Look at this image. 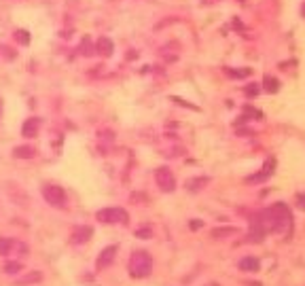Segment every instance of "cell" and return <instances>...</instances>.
<instances>
[{"label":"cell","instance_id":"5bb4252c","mask_svg":"<svg viewBox=\"0 0 305 286\" xmlns=\"http://www.w3.org/2000/svg\"><path fill=\"white\" fill-rule=\"evenodd\" d=\"M96 51H98V53H102L104 57H110V55H112V51H114L112 40H110V38H106V36H102V38L98 40V47H96Z\"/></svg>","mask_w":305,"mask_h":286},{"label":"cell","instance_id":"ac0fdd59","mask_svg":"<svg viewBox=\"0 0 305 286\" xmlns=\"http://www.w3.org/2000/svg\"><path fill=\"white\" fill-rule=\"evenodd\" d=\"M79 51H81V55H91L96 49L91 47V40L89 38H85L83 42H81V47H79Z\"/></svg>","mask_w":305,"mask_h":286},{"label":"cell","instance_id":"3957f363","mask_svg":"<svg viewBox=\"0 0 305 286\" xmlns=\"http://www.w3.org/2000/svg\"><path fill=\"white\" fill-rule=\"evenodd\" d=\"M96 219L100 223H104V225H117V223L127 225L129 214L123 208H102V210L96 212Z\"/></svg>","mask_w":305,"mask_h":286},{"label":"cell","instance_id":"603a6c76","mask_svg":"<svg viewBox=\"0 0 305 286\" xmlns=\"http://www.w3.org/2000/svg\"><path fill=\"white\" fill-rule=\"evenodd\" d=\"M199 227H201V223H197V221L191 223V229H199Z\"/></svg>","mask_w":305,"mask_h":286},{"label":"cell","instance_id":"9a60e30c","mask_svg":"<svg viewBox=\"0 0 305 286\" xmlns=\"http://www.w3.org/2000/svg\"><path fill=\"white\" fill-rule=\"evenodd\" d=\"M208 182H210V178H208V176H197V178L186 180V189H189V191H199V189L206 187Z\"/></svg>","mask_w":305,"mask_h":286},{"label":"cell","instance_id":"e0dca14e","mask_svg":"<svg viewBox=\"0 0 305 286\" xmlns=\"http://www.w3.org/2000/svg\"><path fill=\"white\" fill-rule=\"evenodd\" d=\"M21 269H24V263H19V261H9V263H5V274H9V276L19 274Z\"/></svg>","mask_w":305,"mask_h":286},{"label":"cell","instance_id":"8992f818","mask_svg":"<svg viewBox=\"0 0 305 286\" xmlns=\"http://www.w3.org/2000/svg\"><path fill=\"white\" fill-rule=\"evenodd\" d=\"M28 246L19 240H11V237H0V254H26Z\"/></svg>","mask_w":305,"mask_h":286},{"label":"cell","instance_id":"7402d4cb","mask_svg":"<svg viewBox=\"0 0 305 286\" xmlns=\"http://www.w3.org/2000/svg\"><path fill=\"white\" fill-rule=\"evenodd\" d=\"M297 202H299V208L305 210V195H299V197H297Z\"/></svg>","mask_w":305,"mask_h":286},{"label":"cell","instance_id":"9c48e42d","mask_svg":"<svg viewBox=\"0 0 305 286\" xmlns=\"http://www.w3.org/2000/svg\"><path fill=\"white\" fill-rule=\"evenodd\" d=\"M38 132H40V119H38V117L26 119V123H24V127H21L24 138H34V136H38Z\"/></svg>","mask_w":305,"mask_h":286},{"label":"cell","instance_id":"6da1fadb","mask_svg":"<svg viewBox=\"0 0 305 286\" xmlns=\"http://www.w3.org/2000/svg\"><path fill=\"white\" fill-rule=\"evenodd\" d=\"M256 221L263 225L265 231H284L286 227H290V212L284 204H273L271 208L261 212Z\"/></svg>","mask_w":305,"mask_h":286},{"label":"cell","instance_id":"ffe728a7","mask_svg":"<svg viewBox=\"0 0 305 286\" xmlns=\"http://www.w3.org/2000/svg\"><path fill=\"white\" fill-rule=\"evenodd\" d=\"M136 237H142V240H147V237H153V229H149V227L136 229Z\"/></svg>","mask_w":305,"mask_h":286},{"label":"cell","instance_id":"5b68a950","mask_svg":"<svg viewBox=\"0 0 305 286\" xmlns=\"http://www.w3.org/2000/svg\"><path fill=\"white\" fill-rule=\"evenodd\" d=\"M155 182H157V187L166 193H172L176 189V178H174L170 168H157L155 170Z\"/></svg>","mask_w":305,"mask_h":286},{"label":"cell","instance_id":"52a82bcc","mask_svg":"<svg viewBox=\"0 0 305 286\" xmlns=\"http://www.w3.org/2000/svg\"><path fill=\"white\" fill-rule=\"evenodd\" d=\"M91 235H93V229H91L89 225H79V227L72 229L70 242H72L75 246H81V244H87V242L91 240Z\"/></svg>","mask_w":305,"mask_h":286},{"label":"cell","instance_id":"44dd1931","mask_svg":"<svg viewBox=\"0 0 305 286\" xmlns=\"http://www.w3.org/2000/svg\"><path fill=\"white\" fill-rule=\"evenodd\" d=\"M265 89L267 91H278V81H275V79H265Z\"/></svg>","mask_w":305,"mask_h":286},{"label":"cell","instance_id":"2e32d148","mask_svg":"<svg viewBox=\"0 0 305 286\" xmlns=\"http://www.w3.org/2000/svg\"><path fill=\"white\" fill-rule=\"evenodd\" d=\"M238 229L236 227H219V229H212V237L214 240H221L225 235H236Z\"/></svg>","mask_w":305,"mask_h":286},{"label":"cell","instance_id":"7a4b0ae2","mask_svg":"<svg viewBox=\"0 0 305 286\" xmlns=\"http://www.w3.org/2000/svg\"><path fill=\"white\" fill-rule=\"evenodd\" d=\"M127 269H129V276H132V278H147V276H151V271H153L151 254L147 250H134L132 256H129Z\"/></svg>","mask_w":305,"mask_h":286},{"label":"cell","instance_id":"ba28073f","mask_svg":"<svg viewBox=\"0 0 305 286\" xmlns=\"http://www.w3.org/2000/svg\"><path fill=\"white\" fill-rule=\"evenodd\" d=\"M117 252H119L117 246H106L104 250L100 252L98 261H96V267H98L100 271H102V269H108V267L114 263V256H117Z\"/></svg>","mask_w":305,"mask_h":286},{"label":"cell","instance_id":"277c9868","mask_svg":"<svg viewBox=\"0 0 305 286\" xmlns=\"http://www.w3.org/2000/svg\"><path fill=\"white\" fill-rule=\"evenodd\" d=\"M42 197H45V202L53 208H66V191L60 187V184H45L42 187Z\"/></svg>","mask_w":305,"mask_h":286},{"label":"cell","instance_id":"cb8c5ba5","mask_svg":"<svg viewBox=\"0 0 305 286\" xmlns=\"http://www.w3.org/2000/svg\"><path fill=\"white\" fill-rule=\"evenodd\" d=\"M0 112H3V100H0Z\"/></svg>","mask_w":305,"mask_h":286},{"label":"cell","instance_id":"8fae6325","mask_svg":"<svg viewBox=\"0 0 305 286\" xmlns=\"http://www.w3.org/2000/svg\"><path fill=\"white\" fill-rule=\"evenodd\" d=\"M271 172H273V161H267V163L263 165V170L259 172V174L248 176V178H246V182H263V180H267V178L271 176Z\"/></svg>","mask_w":305,"mask_h":286},{"label":"cell","instance_id":"4fadbf2b","mask_svg":"<svg viewBox=\"0 0 305 286\" xmlns=\"http://www.w3.org/2000/svg\"><path fill=\"white\" fill-rule=\"evenodd\" d=\"M40 280H42V274H40V271H28L26 276H21V278H17V280H15V286L36 284V282H40Z\"/></svg>","mask_w":305,"mask_h":286},{"label":"cell","instance_id":"30bf717a","mask_svg":"<svg viewBox=\"0 0 305 286\" xmlns=\"http://www.w3.org/2000/svg\"><path fill=\"white\" fill-rule=\"evenodd\" d=\"M13 157H15V159H34V157H36V149L30 147V145L15 147V149H13Z\"/></svg>","mask_w":305,"mask_h":286},{"label":"cell","instance_id":"7c38bea8","mask_svg":"<svg viewBox=\"0 0 305 286\" xmlns=\"http://www.w3.org/2000/svg\"><path fill=\"white\" fill-rule=\"evenodd\" d=\"M240 269L242 271H250V274H254V271L261 269V261L254 259V256H244V259H240Z\"/></svg>","mask_w":305,"mask_h":286},{"label":"cell","instance_id":"d6986e66","mask_svg":"<svg viewBox=\"0 0 305 286\" xmlns=\"http://www.w3.org/2000/svg\"><path fill=\"white\" fill-rule=\"evenodd\" d=\"M15 40L21 42V45H28L30 42V34H28V30H15Z\"/></svg>","mask_w":305,"mask_h":286}]
</instances>
